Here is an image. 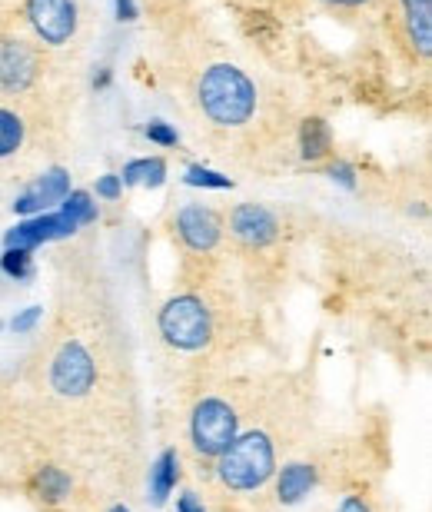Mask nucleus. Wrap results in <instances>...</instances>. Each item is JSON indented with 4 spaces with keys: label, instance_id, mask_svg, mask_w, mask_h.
Masks as SVG:
<instances>
[{
    "label": "nucleus",
    "instance_id": "6ab92c4d",
    "mask_svg": "<svg viewBox=\"0 0 432 512\" xmlns=\"http://www.w3.org/2000/svg\"><path fill=\"white\" fill-rule=\"evenodd\" d=\"M60 203H64V207H60V213L74 220L77 227H84V223H94L97 220V203L90 200V193H84V190H70Z\"/></svg>",
    "mask_w": 432,
    "mask_h": 512
},
{
    "label": "nucleus",
    "instance_id": "9b49d317",
    "mask_svg": "<svg viewBox=\"0 0 432 512\" xmlns=\"http://www.w3.org/2000/svg\"><path fill=\"white\" fill-rule=\"evenodd\" d=\"M67 193H70V173L64 167H54V170H47L34 187L20 193L14 203V213H20V217H37V213H44L50 203L64 200Z\"/></svg>",
    "mask_w": 432,
    "mask_h": 512
},
{
    "label": "nucleus",
    "instance_id": "5701e85b",
    "mask_svg": "<svg viewBox=\"0 0 432 512\" xmlns=\"http://www.w3.org/2000/svg\"><path fill=\"white\" fill-rule=\"evenodd\" d=\"M326 177L339 183V187H346V190H356V170L349 167V163H333V167L326 170Z\"/></svg>",
    "mask_w": 432,
    "mask_h": 512
},
{
    "label": "nucleus",
    "instance_id": "2eb2a0df",
    "mask_svg": "<svg viewBox=\"0 0 432 512\" xmlns=\"http://www.w3.org/2000/svg\"><path fill=\"white\" fill-rule=\"evenodd\" d=\"M329 150H333V130H329L326 120H320V117L303 120V127H300L303 160H323Z\"/></svg>",
    "mask_w": 432,
    "mask_h": 512
},
{
    "label": "nucleus",
    "instance_id": "a211bd4d",
    "mask_svg": "<svg viewBox=\"0 0 432 512\" xmlns=\"http://www.w3.org/2000/svg\"><path fill=\"white\" fill-rule=\"evenodd\" d=\"M24 143V120L14 110L0 107V160L4 157H14Z\"/></svg>",
    "mask_w": 432,
    "mask_h": 512
},
{
    "label": "nucleus",
    "instance_id": "393cba45",
    "mask_svg": "<svg viewBox=\"0 0 432 512\" xmlns=\"http://www.w3.org/2000/svg\"><path fill=\"white\" fill-rule=\"evenodd\" d=\"M120 193H123V180L117 177V173H107V177H100V180H97V197L117 200Z\"/></svg>",
    "mask_w": 432,
    "mask_h": 512
},
{
    "label": "nucleus",
    "instance_id": "f03ea898",
    "mask_svg": "<svg viewBox=\"0 0 432 512\" xmlns=\"http://www.w3.org/2000/svg\"><path fill=\"white\" fill-rule=\"evenodd\" d=\"M273 476H276V446L260 429L236 436L216 456V479L230 493H253V489H263Z\"/></svg>",
    "mask_w": 432,
    "mask_h": 512
},
{
    "label": "nucleus",
    "instance_id": "4be33fe9",
    "mask_svg": "<svg viewBox=\"0 0 432 512\" xmlns=\"http://www.w3.org/2000/svg\"><path fill=\"white\" fill-rule=\"evenodd\" d=\"M147 137L153 140V143H160V147H177L180 143V133L173 130L170 124H163V120H153V124H147Z\"/></svg>",
    "mask_w": 432,
    "mask_h": 512
},
{
    "label": "nucleus",
    "instance_id": "7c9ffc66",
    "mask_svg": "<svg viewBox=\"0 0 432 512\" xmlns=\"http://www.w3.org/2000/svg\"><path fill=\"white\" fill-rule=\"evenodd\" d=\"M0 330H4V323H0Z\"/></svg>",
    "mask_w": 432,
    "mask_h": 512
},
{
    "label": "nucleus",
    "instance_id": "7ed1b4c3",
    "mask_svg": "<svg viewBox=\"0 0 432 512\" xmlns=\"http://www.w3.org/2000/svg\"><path fill=\"white\" fill-rule=\"evenodd\" d=\"M160 336L167 346L180 353H197L213 340V313L210 306L193 293L173 296V300L160 310Z\"/></svg>",
    "mask_w": 432,
    "mask_h": 512
},
{
    "label": "nucleus",
    "instance_id": "39448f33",
    "mask_svg": "<svg viewBox=\"0 0 432 512\" xmlns=\"http://www.w3.org/2000/svg\"><path fill=\"white\" fill-rule=\"evenodd\" d=\"M97 383V363L94 356L87 353L84 343H64L60 353L54 356V366H50V386L57 389L60 396H84L90 393Z\"/></svg>",
    "mask_w": 432,
    "mask_h": 512
},
{
    "label": "nucleus",
    "instance_id": "1a4fd4ad",
    "mask_svg": "<svg viewBox=\"0 0 432 512\" xmlns=\"http://www.w3.org/2000/svg\"><path fill=\"white\" fill-rule=\"evenodd\" d=\"M177 233L183 240V247L193 253H210L223 237V220L220 213L210 207H200V203H190L177 213Z\"/></svg>",
    "mask_w": 432,
    "mask_h": 512
},
{
    "label": "nucleus",
    "instance_id": "dca6fc26",
    "mask_svg": "<svg viewBox=\"0 0 432 512\" xmlns=\"http://www.w3.org/2000/svg\"><path fill=\"white\" fill-rule=\"evenodd\" d=\"M34 486H37L40 499H47V503H54V506L64 503V499L70 496V476L64 473V469H57V466L37 469Z\"/></svg>",
    "mask_w": 432,
    "mask_h": 512
},
{
    "label": "nucleus",
    "instance_id": "20e7f679",
    "mask_svg": "<svg viewBox=\"0 0 432 512\" xmlns=\"http://www.w3.org/2000/svg\"><path fill=\"white\" fill-rule=\"evenodd\" d=\"M240 436V416L230 399L223 396H207L193 406L190 413V443L193 453L203 459H216L233 439Z\"/></svg>",
    "mask_w": 432,
    "mask_h": 512
},
{
    "label": "nucleus",
    "instance_id": "9d476101",
    "mask_svg": "<svg viewBox=\"0 0 432 512\" xmlns=\"http://www.w3.org/2000/svg\"><path fill=\"white\" fill-rule=\"evenodd\" d=\"M230 230L243 247L256 250V247H270L280 237V220L266 207H260V203H240L230 217Z\"/></svg>",
    "mask_w": 432,
    "mask_h": 512
},
{
    "label": "nucleus",
    "instance_id": "c85d7f7f",
    "mask_svg": "<svg viewBox=\"0 0 432 512\" xmlns=\"http://www.w3.org/2000/svg\"><path fill=\"white\" fill-rule=\"evenodd\" d=\"M329 4H339V7H359V4H369V0H329Z\"/></svg>",
    "mask_w": 432,
    "mask_h": 512
},
{
    "label": "nucleus",
    "instance_id": "423d86ee",
    "mask_svg": "<svg viewBox=\"0 0 432 512\" xmlns=\"http://www.w3.org/2000/svg\"><path fill=\"white\" fill-rule=\"evenodd\" d=\"M40 74L37 50L27 44L20 34H0V90L4 94H24L34 87Z\"/></svg>",
    "mask_w": 432,
    "mask_h": 512
},
{
    "label": "nucleus",
    "instance_id": "412c9836",
    "mask_svg": "<svg viewBox=\"0 0 432 512\" xmlns=\"http://www.w3.org/2000/svg\"><path fill=\"white\" fill-rule=\"evenodd\" d=\"M0 270L14 280H27L30 276V250H17V247H7L4 256H0Z\"/></svg>",
    "mask_w": 432,
    "mask_h": 512
},
{
    "label": "nucleus",
    "instance_id": "f257e3e1",
    "mask_svg": "<svg viewBox=\"0 0 432 512\" xmlns=\"http://www.w3.org/2000/svg\"><path fill=\"white\" fill-rule=\"evenodd\" d=\"M203 117L216 127H243L256 110L253 80L233 64H213L197 84Z\"/></svg>",
    "mask_w": 432,
    "mask_h": 512
},
{
    "label": "nucleus",
    "instance_id": "ddd939ff",
    "mask_svg": "<svg viewBox=\"0 0 432 512\" xmlns=\"http://www.w3.org/2000/svg\"><path fill=\"white\" fill-rule=\"evenodd\" d=\"M316 479H320V469H316L313 463L283 466L280 476H276V503H283V506L303 503V499L316 489Z\"/></svg>",
    "mask_w": 432,
    "mask_h": 512
},
{
    "label": "nucleus",
    "instance_id": "6e6552de",
    "mask_svg": "<svg viewBox=\"0 0 432 512\" xmlns=\"http://www.w3.org/2000/svg\"><path fill=\"white\" fill-rule=\"evenodd\" d=\"M80 227L64 213H37V217H27L24 223H17L14 230H7L4 237V250L7 247H17V250H34L40 243H50V240H64V237H74Z\"/></svg>",
    "mask_w": 432,
    "mask_h": 512
},
{
    "label": "nucleus",
    "instance_id": "b1692460",
    "mask_svg": "<svg viewBox=\"0 0 432 512\" xmlns=\"http://www.w3.org/2000/svg\"><path fill=\"white\" fill-rule=\"evenodd\" d=\"M40 313H44L40 306H27L24 313H17L14 323H10V326H14V333H30V330H34V326L40 323Z\"/></svg>",
    "mask_w": 432,
    "mask_h": 512
},
{
    "label": "nucleus",
    "instance_id": "0eeeda50",
    "mask_svg": "<svg viewBox=\"0 0 432 512\" xmlns=\"http://www.w3.org/2000/svg\"><path fill=\"white\" fill-rule=\"evenodd\" d=\"M27 24L47 47L67 44L77 34V4L74 0H27Z\"/></svg>",
    "mask_w": 432,
    "mask_h": 512
},
{
    "label": "nucleus",
    "instance_id": "4468645a",
    "mask_svg": "<svg viewBox=\"0 0 432 512\" xmlns=\"http://www.w3.org/2000/svg\"><path fill=\"white\" fill-rule=\"evenodd\" d=\"M180 479V453L177 449H163L157 456V463L150 469V499L153 506H163L170 499V493L177 489Z\"/></svg>",
    "mask_w": 432,
    "mask_h": 512
},
{
    "label": "nucleus",
    "instance_id": "f8f14e48",
    "mask_svg": "<svg viewBox=\"0 0 432 512\" xmlns=\"http://www.w3.org/2000/svg\"><path fill=\"white\" fill-rule=\"evenodd\" d=\"M399 10H403L406 44L426 60L432 50V0H399Z\"/></svg>",
    "mask_w": 432,
    "mask_h": 512
},
{
    "label": "nucleus",
    "instance_id": "cd10ccee",
    "mask_svg": "<svg viewBox=\"0 0 432 512\" xmlns=\"http://www.w3.org/2000/svg\"><path fill=\"white\" fill-rule=\"evenodd\" d=\"M117 17L120 20H137V4H133V0H117Z\"/></svg>",
    "mask_w": 432,
    "mask_h": 512
},
{
    "label": "nucleus",
    "instance_id": "f3484780",
    "mask_svg": "<svg viewBox=\"0 0 432 512\" xmlns=\"http://www.w3.org/2000/svg\"><path fill=\"white\" fill-rule=\"evenodd\" d=\"M163 177H167V163L160 157H147V160H130L123 167V183H143V187H160Z\"/></svg>",
    "mask_w": 432,
    "mask_h": 512
},
{
    "label": "nucleus",
    "instance_id": "aec40b11",
    "mask_svg": "<svg viewBox=\"0 0 432 512\" xmlns=\"http://www.w3.org/2000/svg\"><path fill=\"white\" fill-rule=\"evenodd\" d=\"M183 180H187V187H207V190H230L233 187L230 177H223V173L207 170V167H190Z\"/></svg>",
    "mask_w": 432,
    "mask_h": 512
},
{
    "label": "nucleus",
    "instance_id": "bb28decb",
    "mask_svg": "<svg viewBox=\"0 0 432 512\" xmlns=\"http://www.w3.org/2000/svg\"><path fill=\"white\" fill-rule=\"evenodd\" d=\"M177 512H207V506H203V499L197 493H183L177 499Z\"/></svg>",
    "mask_w": 432,
    "mask_h": 512
},
{
    "label": "nucleus",
    "instance_id": "a878e982",
    "mask_svg": "<svg viewBox=\"0 0 432 512\" xmlns=\"http://www.w3.org/2000/svg\"><path fill=\"white\" fill-rule=\"evenodd\" d=\"M336 512H376V509L366 496H346L343 503L336 506Z\"/></svg>",
    "mask_w": 432,
    "mask_h": 512
},
{
    "label": "nucleus",
    "instance_id": "c756f323",
    "mask_svg": "<svg viewBox=\"0 0 432 512\" xmlns=\"http://www.w3.org/2000/svg\"><path fill=\"white\" fill-rule=\"evenodd\" d=\"M107 512H130V509H127V506H123V503H117V506H110Z\"/></svg>",
    "mask_w": 432,
    "mask_h": 512
}]
</instances>
